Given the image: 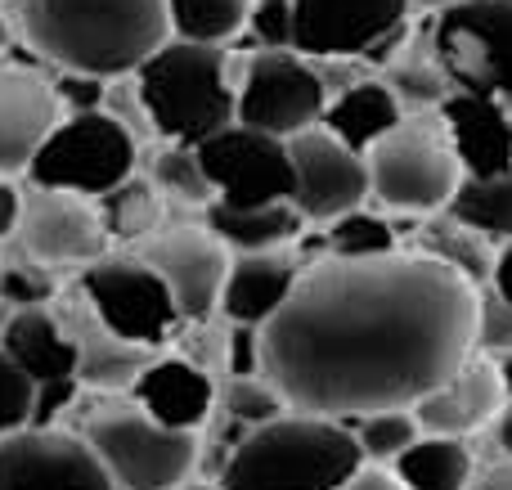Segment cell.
<instances>
[{"instance_id":"c3c4849f","label":"cell","mask_w":512,"mask_h":490,"mask_svg":"<svg viewBox=\"0 0 512 490\" xmlns=\"http://www.w3.org/2000/svg\"><path fill=\"white\" fill-rule=\"evenodd\" d=\"M414 9H427V14H441V9H450V5H459V0H409Z\"/></svg>"},{"instance_id":"4316f807","label":"cell","mask_w":512,"mask_h":490,"mask_svg":"<svg viewBox=\"0 0 512 490\" xmlns=\"http://www.w3.org/2000/svg\"><path fill=\"white\" fill-rule=\"evenodd\" d=\"M418 252H432V257L450 261L454 270L472 279L477 288H486L495 279V257L499 243L486 239L481 230H472L468 221H459L454 212H432L418 225Z\"/></svg>"},{"instance_id":"5b68a950","label":"cell","mask_w":512,"mask_h":490,"mask_svg":"<svg viewBox=\"0 0 512 490\" xmlns=\"http://www.w3.org/2000/svg\"><path fill=\"white\" fill-rule=\"evenodd\" d=\"M81 437L104 459L117 490H176L198 473V432L153 419L131 392H104L81 414Z\"/></svg>"},{"instance_id":"836d02e7","label":"cell","mask_w":512,"mask_h":490,"mask_svg":"<svg viewBox=\"0 0 512 490\" xmlns=\"http://www.w3.org/2000/svg\"><path fill=\"white\" fill-rule=\"evenodd\" d=\"M355 437H360V450L369 464H396L418 437H423V423H418L414 405H396V410H373L351 419Z\"/></svg>"},{"instance_id":"484cf974","label":"cell","mask_w":512,"mask_h":490,"mask_svg":"<svg viewBox=\"0 0 512 490\" xmlns=\"http://www.w3.org/2000/svg\"><path fill=\"white\" fill-rule=\"evenodd\" d=\"M391 468L405 490H468L477 477L468 437H441V432H423Z\"/></svg>"},{"instance_id":"e575fe53","label":"cell","mask_w":512,"mask_h":490,"mask_svg":"<svg viewBox=\"0 0 512 490\" xmlns=\"http://www.w3.org/2000/svg\"><path fill=\"white\" fill-rule=\"evenodd\" d=\"M216 410L225 419H239L243 428H261V423L288 414L292 405L283 401V392L265 374H243V378H221V401Z\"/></svg>"},{"instance_id":"ab89813d","label":"cell","mask_w":512,"mask_h":490,"mask_svg":"<svg viewBox=\"0 0 512 490\" xmlns=\"http://www.w3.org/2000/svg\"><path fill=\"white\" fill-rule=\"evenodd\" d=\"M248 32L256 45L292 50V36H297V9H292V0H252Z\"/></svg>"},{"instance_id":"f546056e","label":"cell","mask_w":512,"mask_h":490,"mask_svg":"<svg viewBox=\"0 0 512 490\" xmlns=\"http://www.w3.org/2000/svg\"><path fill=\"white\" fill-rule=\"evenodd\" d=\"M445 212L468 221L486 239L512 243V171H504V176H463L459 194Z\"/></svg>"},{"instance_id":"816d5d0a","label":"cell","mask_w":512,"mask_h":490,"mask_svg":"<svg viewBox=\"0 0 512 490\" xmlns=\"http://www.w3.org/2000/svg\"><path fill=\"white\" fill-rule=\"evenodd\" d=\"M176 490H225V486L221 482H216V486L212 482H185V486H176Z\"/></svg>"},{"instance_id":"8992f818","label":"cell","mask_w":512,"mask_h":490,"mask_svg":"<svg viewBox=\"0 0 512 490\" xmlns=\"http://www.w3.org/2000/svg\"><path fill=\"white\" fill-rule=\"evenodd\" d=\"M373 203L391 216H432L454 203L463 185V162L445 131L441 108L405 113V122L369 149Z\"/></svg>"},{"instance_id":"60d3db41","label":"cell","mask_w":512,"mask_h":490,"mask_svg":"<svg viewBox=\"0 0 512 490\" xmlns=\"http://www.w3.org/2000/svg\"><path fill=\"white\" fill-rule=\"evenodd\" d=\"M59 81V104L63 113H95L108 104V77L95 72H54Z\"/></svg>"},{"instance_id":"cb8c5ba5","label":"cell","mask_w":512,"mask_h":490,"mask_svg":"<svg viewBox=\"0 0 512 490\" xmlns=\"http://www.w3.org/2000/svg\"><path fill=\"white\" fill-rule=\"evenodd\" d=\"M409 108L400 104V95L391 90L387 77H360L351 81L346 90H337L333 99H328V113H324V126L337 135V140H346L351 149L369 153L373 144L382 140V135H391L400 122H405Z\"/></svg>"},{"instance_id":"ffe728a7","label":"cell","mask_w":512,"mask_h":490,"mask_svg":"<svg viewBox=\"0 0 512 490\" xmlns=\"http://www.w3.org/2000/svg\"><path fill=\"white\" fill-rule=\"evenodd\" d=\"M306 257L301 248H270V252H234L230 275H225L221 315L234 324H256L279 315V306L297 293L301 275H306Z\"/></svg>"},{"instance_id":"7dc6e473","label":"cell","mask_w":512,"mask_h":490,"mask_svg":"<svg viewBox=\"0 0 512 490\" xmlns=\"http://www.w3.org/2000/svg\"><path fill=\"white\" fill-rule=\"evenodd\" d=\"M490 428H495V446L504 450V459H512V401L499 410V419L490 423Z\"/></svg>"},{"instance_id":"5bb4252c","label":"cell","mask_w":512,"mask_h":490,"mask_svg":"<svg viewBox=\"0 0 512 490\" xmlns=\"http://www.w3.org/2000/svg\"><path fill=\"white\" fill-rule=\"evenodd\" d=\"M135 252L167 279L185 320H203V315L221 311V293H225V275H230L234 252L225 248L221 234L207 221L203 225L162 221L149 239L135 243Z\"/></svg>"},{"instance_id":"d4e9b609","label":"cell","mask_w":512,"mask_h":490,"mask_svg":"<svg viewBox=\"0 0 512 490\" xmlns=\"http://www.w3.org/2000/svg\"><path fill=\"white\" fill-rule=\"evenodd\" d=\"M203 221L221 234L230 252H270V248H292L306 234V216L297 212L292 198L283 203H261V207H234L216 198L203 212Z\"/></svg>"},{"instance_id":"7402d4cb","label":"cell","mask_w":512,"mask_h":490,"mask_svg":"<svg viewBox=\"0 0 512 490\" xmlns=\"http://www.w3.org/2000/svg\"><path fill=\"white\" fill-rule=\"evenodd\" d=\"M131 396L153 414V419L171 423V428L198 432L216 414L221 378H212L203 365H194L189 356L171 351V356H153V365L135 378Z\"/></svg>"},{"instance_id":"e0dca14e","label":"cell","mask_w":512,"mask_h":490,"mask_svg":"<svg viewBox=\"0 0 512 490\" xmlns=\"http://www.w3.org/2000/svg\"><path fill=\"white\" fill-rule=\"evenodd\" d=\"M45 68V59L0 54V176H23L63 117L59 81Z\"/></svg>"},{"instance_id":"d6a6232c","label":"cell","mask_w":512,"mask_h":490,"mask_svg":"<svg viewBox=\"0 0 512 490\" xmlns=\"http://www.w3.org/2000/svg\"><path fill=\"white\" fill-rule=\"evenodd\" d=\"M324 243L328 257H387V252H400V230L391 212L378 216L369 207H355L324 225Z\"/></svg>"},{"instance_id":"f1b7e54d","label":"cell","mask_w":512,"mask_h":490,"mask_svg":"<svg viewBox=\"0 0 512 490\" xmlns=\"http://www.w3.org/2000/svg\"><path fill=\"white\" fill-rule=\"evenodd\" d=\"M387 81L391 90L400 95V104L409 108V113H427V108H441L445 99H450L454 81L450 72L441 68V59H436L432 50V27H427V45L418 50V45H400L396 59L387 63Z\"/></svg>"},{"instance_id":"9c48e42d","label":"cell","mask_w":512,"mask_h":490,"mask_svg":"<svg viewBox=\"0 0 512 490\" xmlns=\"http://www.w3.org/2000/svg\"><path fill=\"white\" fill-rule=\"evenodd\" d=\"M432 50L454 90L495 95L512 108V0H459L432 14Z\"/></svg>"},{"instance_id":"30bf717a","label":"cell","mask_w":512,"mask_h":490,"mask_svg":"<svg viewBox=\"0 0 512 490\" xmlns=\"http://www.w3.org/2000/svg\"><path fill=\"white\" fill-rule=\"evenodd\" d=\"M234 81H239V122L261 126V131L283 135V140L324 122L328 99H333L319 63L306 59L301 50L256 45L239 63Z\"/></svg>"},{"instance_id":"f35d334b","label":"cell","mask_w":512,"mask_h":490,"mask_svg":"<svg viewBox=\"0 0 512 490\" xmlns=\"http://www.w3.org/2000/svg\"><path fill=\"white\" fill-rule=\"evenodd\" d=\"M477 351H486V356L512 351V302L490 284L481 288V306H477Z\"/></svg>"},{"instance_id":"277c9868","label":"cell","mask_w":512,"mask_h":490,"mask_svg":"<svg viewBox=\"0 0 512 490\" xmlns=\"http://www.w3.org/2000/svg\"><path fill=\"white\" fill-rule=\"evenodd\" d=\"M135 86L149 104L158 140L203 144L221 126L239 122V81L230 72V54L212 41L171 36L135 68Z\"/></svg>"},{"instance_id":"681fc988","label":"cell","mask_w":512,"mask_h":490,"mask_svg":"<svg viewBox=\"0 0 512 490\" xmlns=\"http://www.w3.org/2000/svg\"><path fill=\"white\" fill-rule=\"evenodd\" d=\"M499 360V374H504V387H508V401H512V351H504V356H495Z\"/></svg>"},{"instance_id":"bcb514c9","label":"cell","mask_w":512,"mask_h":490,"mask_svg":"<svg viewBox=\"0 0 512 490\" xmlns=\"http://www.w3.org/2000/svg\"><path fill=\"white\" fill-rule=\"evenodd\" d=\"M490 288H499V293L512 302V243H499V257H495V279H490Z\"/></svg>"},{"instance_id":"74e56055","label":"cell","mask_w":512,"mask_h":490,"mask_svg":"<svg viewBox=\"0 0 512 490\" xmlns=\"http://www.w3.org/2000/svg\"><path fill=\"white\" fill-rule=\"evenodd\" d=\"M180 356H189L194 365H203L212 378H225L230 374V320L212 324V315H203V320H185L180 324Z\"/></svg>"},{"instance_id":"8fae6325","label":"cell","mask_w":512,"mask_h":490,"mask_svg":"<svg viewBox=\"0 0 512 490\" xmlns=\"http://www.w3.org/2000/svg\"><path fill=\"white\" fill-rule=\"evenodd\" d=\"M77 288L90 297V306L99 311V320L113 333L140 342V347L162 351L180 333L185 315L176 306V293L167 288V279L140 257H99L77 275Z\"/></svg>"},{"instance_id":"d590c367","label":"cell","mask_w":512,"mask_h":490,"mask_svg":"<svg viewBox=\"0 0 512 490\" xmlns=\"http://www.w3.org/2000/svg\"><path fill=\"white\" fill-rule=\"evenodd\" d=\"M54 297H59L54 270L23 261V257L0 261V302L5 306H50Z\"/></svg>"},{"instance_id":"7bdbcfd3","label":"cell","mask_w":512,"mask_h":490,"mask_svg":"<svg viewBox=\"0 0 512 490\" xmlns=\"http://www.w3.org/2000/svg\"><path fill=\"white\" fill-rule=\"evenodd\" d=\"M337 490H405V482H400L396 468H387V464H364L351 482Z\"/></svg>"},{"instance_id":"ac0fdd59","label":"cell","mask_w":512,"mask_h":490,"mask_svg":"<svg viewBox=\"0 0 512 490\" xmlns=\"http://www.w3.org/2000/svg\"><path fill=\"white\" fill-rule=\"evenodd\" d=\"M50 306H54L63 329L72 333V342H77V378H81V387H90V392H131L135 378H140L144 369L153 365V356H158L153 347H140V342H131V338L108 329L77 284L68 288V297L63 293L54 297Z\"/></svg>"},{"instance_id":"83f0119b","label":"cell","mask_w":512,"mask_h":490,"mask_svg":"<svg viewBox=\"0 0 512 490\" xmlns=\"http://www.w3.org/2000/svg\"><path fill=\"white\" fill-rule=\"evenodd\" d=\"M149 180L158 185V194L167 198V207H189V212H207L216 203V185L207 176L203 158L194 144L162 140V149L149 162Z\"/></svg>"},{"instance_id":"4dcf8cb0","label":"cell","mask_w":512,"mask_h":490,"mask_svg":"<svg viewBox=\"0 0 512 490\" xmlns=\"http://www.w3.org/2000/svg\"><path fill=\"white\" fill-rule=\"evenodd\" d=\"M99 212H104V225H108L113 239L140 243L162 225V216H167V198L158 194V185H153L149 176L144 180L131 176V180H122L113 194L99 198Z\"/></svg>"},{"instance_id":"9a60e30c","label":"cell","mask_w":512,"mask_h":490,"mask_svg":"<svg viewBox=\"0 0 512 490\" xmlns=\"http://www.w3.org/2000/svg\"><path fill=\"white\" fill-rule=\"evenodd\" d=\"M288 149H292V176H297L292 203L310 225H328L373 198L369 153L337 140L324 122L292 135Z\"/></svg>"},{"instance_id":"4fadbf2b","label":"cell","mask_w":512,"mask_h":490,"mask_svg":"<svg viewBox=\"0 0 512 490\" xmlns=\"http://www.w3.org/2000/svg\"><path fill=\"white\" fill-rule=\"evenodd\" d=\"M194 149L203 158L221 203L261 207L292 198L297 176H292V149L283 135H270L248 122H230Z\"/></svg>"},{"instance_id":"7a4b0ae2","label":"cell","mask_w":512,"mask_h":490,"mask_svg":"<svg viewBox=\"0 0 512 490\" xmlns=\"http://www.w3.org/2000/svg\"><path fill=\"white\" fill-rule=\"evenodd\" d=\"M23 45L54 72L131 77L171 41L167 0H9Z\"/></svg>"},{"instance_id":"1f68e13d","label":"cell","mask_w":512,"mask_h":490,"mask_svg":"<svg viewBox=\"0 0 512 490\" xmlns=\"http://www.w3.org/2000/svg\"><path fill=\"white\" fill-rule=\"evenodd\" d=\"M167 9H171V36L212 41V45L234 41L252 18V0H167Z\"/></svg>"},{"instance_id":"ba28073f","label":"cell","mask_w":512,"mask_h":490,"mask_svg":"<svg viewBox=\"0 0 512 490\" xmlns=\"http://www.w3.org/2000/svg\"><path fill=\"white\" fill-rule=\"evenodd\" d=\"M108 243H113V234L104 225L99 198L27 180L23 216H18V230L9 234V257L81 275L90 261L108 257Z\"/></svg>"},{"instance_id":"7c38bea8","label":"cell","mask_w":512,"mask_h":490,"mask_svg":"<svg viewBox=\"0 0 512 490\" xmlns=\"http://www.w3.org/2000/svg\"><path fill=\"white\" fill-rule=\"evenodd\" d=\"M297 36L292 50L306 59H369L391 63L409 36V0H292Z\"/></svg>"},{"instance_id":"2e32d148","label":"cell","mask_w":512,"mask_h":490,"mask_svg":"<svg viewBox=\"0 0 512 490\" xmlns=\"http://www.w3.org/2000/svg\"><path fill=\"white\" fill-rule=\"evenodd\" d=\"M0 490H117V482L81 432L27 423L0 437Z\"/></svg>"},{"instance_id":"f6af8a7d","label":"cell","mask_w":512,"mask_h":490,"mask_svg":"<svg viewBox=\"0 0 512 490\" xmlns=\"http://www.w3.org/2000/svg\"><path fill=\"white\" fill-rule=\"evenodd\" d=\"M468 490H512V459H499V464H490L486 473H477Z\"/></svg>"},{"instance_id":"603a6c76","label":"cell","mask_w":512,"mask_h":490,"mask_svg":"<svg viewBox=\"0 0 512 490\" xmlns=\"http://www.w3.org/2000/svg\"><path fill=\"white\" fill-rule=\"evenodd\" d=\"M0 347L32 374L36 387L81 383L77 378V342L59 324L54 306H14L0 329Z\"/></svg>"},{"instance_id":"3957f363","label":"cell","mask_w":512,"mask_h":490,"mask_svg":"<svg viewBox=\"0 0 512 490\" xmlns=\"http://www.w3.org/2000/svg\"><path fill=\"white\" fill-rule=\"evenodd\" d=\"M369 464L346 419L288 410L252 428L221 473L225 490H337Z\"/></svg>"},{"instance_id":"b9f144b4","label":"cell","mask_w":512,"mask_h":490,"mask_svg":"<svg viewBox=\"0 0 512 490\" xmlns=\"http://www.w3.org/2000/svg\"><path fill=\"white\" fill-rule=\"evenodd\" d=\"M243 374H261V329L230 320V374L225 378H243Z\"/></svg>"},{"instance_id":"8d00e7d4","label":"cell","mask_w":512,"mask_h":490,"mask_svg":"<svg viewBox=\"0 0 512 490\" xmlns=\"http://www.w3.org/2000/svg\"><path fill=\"white\" fill-rule=\"evenodd\" d=\"M36 410V383L5 347H0V437L27 428Z\"/></svg>"},{"instance_id":"6da1fadb","label":"cell","mask_w":512,"mask_h":490,"mask_svg":"<svg viewBox=\"0 0 512 490\" xmlns=\"http://www.w3.org/2000/svg\"><path fill=\"white\" fill-rule=\"evenodd\" d=\"M481 288L432 252L324 257L261 324V374L292 410L360 419L414 405L477 351Z\"/></svg>"},{"instance_id":"44dd1931","label":"cell","mask_w":512,"mask_h":490,"mask_svg":"<svg viewBox=\"0 0 512 490\" xmlns=\"http://www.w3.org/2000/svg\"><path fill=\"white\" fill-rule=\"evenodd\" d=\"M445 131L463 162V176H504L512 171V108L495 95L450 90L441 104Z\"/></svg>"},{"instance_id":"d6986e66","label":"cell","mask_w":512,"mask_h":490,"mask_svg":"<svg viewBox=\"0 0 512 490\" xmlns=\"http://www.w3.org/2000/svg\"><path fill=\"white\" fill-rule=\"evenodd\" d=\"M508 405V387L499 374V360L486 351H472L436 392L414 401V414L423 432H441V437H472V432L490 428L499 410Z\"/></svg>"},{"instance_id":"52a82bcc","label":"cell","mask_w":512,"mask_h":490,"mask_svg":"<svg viewBox=\"0 0 512 490\" xmlns=\"http://www.w3.org/2000/svg\"><path fill=\"white\" fill-rule=\"evenodd\" d=\"M135 162H140V140H135V131L122 117H113L108 108L63 113L59 126L36 149L27 180L72 189V194L86 198H104L122 180L135 176Z\"/></svg>"},{"instance_id":"ee69618b","label":"cell","mask_w":512,"mask_h":490,"mask_svg":"<svg viewBox=\"0 0 512 490\" xmlns=\"http://www.w3.org/2000/svg\"><path fill=\"white\" fill-rule=\"evenodd\" d=\"M18 216H23V189L14 185V176H0V239L5 243L18 230Z\"/></svg>"},{"instance_id":"f907efd6","label":"cell","mask_w":512,"mask_h":490,"mask_svg":"<svg viewBox=\"0 0 512 490\" xmlns=\"http://www.w3.org/2000/svg\"><path fill=\"white\" fill-rule=\"evenodd\" d=\"M9 36H14V32H9V18L0 14V54H9Z\"/></svg>"}]
</instances>
